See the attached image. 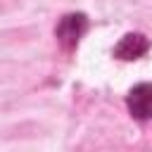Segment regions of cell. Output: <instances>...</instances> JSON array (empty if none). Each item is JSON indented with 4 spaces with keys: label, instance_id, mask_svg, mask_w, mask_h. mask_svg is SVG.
I'll return each instance as SVG.
<instances>
[{
    "label": "cell",
    "instance_id": "obj_1",
    "mask_svg": "<svg viewBox=\"0 0 152 152\" xmlns=\"http://www.w3.org/2000/svg\"><path fill=\"white\" fill-rule=\"evenodd\" d=\"M86 28H88V19H86V14H66V17H62L59 19V24H57V28H55V36H57V40H59V45L66 50V52H71L76 45H78V38L86 33Z\"/></svg>",
    "mask_w": 152,
    "mask_h": 152
},
{
    "label": "cell",
    "instance_id": "obj_2",
    "mask_svg": "<svg viewBox=\"0 0 152 152\" xmlns=\"http://www.w3.org/2000/svg\"><path fill=\"white\" fill-rule=\"evenodd\" d=\"M126 107L131 116L140 124L152 119V83H138L126 95Z\"/></svg>",
    "mask_w": 152,
    "mask_h": 152
},
{
    "label": "cell",
    "instance_id": "obj_3",
    "mask_svg": "<svg viewBox=\"0 0 152 152\" xmlns=\"http://www.w3.org/2000/svg\"><path fill=\"white\" fill-rule=\"evenodd\" d=\"M147 48H150V40L142 33H128L119 40V45L114 48V55L119 59H138L147 52Z\"/></svg>",
    "mask_w": 152,
    "mask_h": 152
}]
</instances>
